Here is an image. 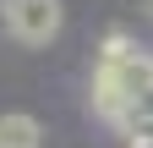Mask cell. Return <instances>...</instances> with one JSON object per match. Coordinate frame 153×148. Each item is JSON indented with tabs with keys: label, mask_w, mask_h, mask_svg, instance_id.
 <instances>
[{
	"label": "cell",
	"mask_w": 153,
	"mask_h": 148,
	"mask_svg": "<svg viewBox=\"0 0 153 148\" xmlns=\"http://www.w3.org/2000/svg\"><path fill=\"white\" fill-rule=\"evenodd\" d=\"M142 11H148V22H153V0H142Z\"/></svg>",
	"instance_id": "5b68a950"
},
{
	"label": "cell",
	"mask_w": 153,
	"mask_h": 148,
	"mask_svg": "<svg viewBox=\"0 0 153 148\" xmlns=\"http://www.w3.org/2000/svg\"><path fill=\"white\" fill-rule=\"evenodd\" d=\"M120 132H126V137H153V88H142V93L126 104Z\"/></svg>",
	"instance_id": "3957f363"
},
{
	"label": "cell",
	"mask_w": 153,
	"mask_h": 148,
	"mask_svg": "<svg viewBox=\"0 0 153 148\" xmlns=\"http://www.w3.org/2000/svg\"><path fill=\"white\" fill-rule=\"evenodd\" d=\"M0 16H6V33L16 44L38 49V44H49L55 33H60L66 6L60 0H0Z\"/></svg>",
	"instance_id": "6da1fadb"
},
{
	"label": "cell",
	"mask_w": 153,
	"mask_h": 148,
	"mask_svg": "<svg viewBox=\"0 0 153 148\" xmlns=\"http://www.w3.org/2000/svg\"><path fill=\"white\" fill-rule=\"evenodd\" d=\"M126 148H153V137H126Z\"/></svg>",
	"instance_id": "277c9868"
},
{
	"label": "cell",
	"mask_w": 153,
	"mask_h": 148,
	"mask_svg": "<svg viewBox=\"0 0 153 148\" xmlns=\"http://www.w3.org/2000/svg\"><path fill=\"white\" fill-rule=\"evenodd\" d=\"M0 148H44V126L33 115H0Z\"/></svg>",
	"instance_id": "7a4b0ae2"
}]
</instances>
